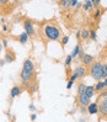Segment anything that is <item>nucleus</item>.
<instances>
[{
	"label": "nucleus",
	"instance_id": "nucleus-1",
	"mask_svg": "<svg viewBox=\"0 0 107 122\" xmlns=\"http://www.w3.org/2000/svg\"><path fill=\"white\" fill-rule=\"evenodd\" d=\"M43 32L46 38H48L49 41H59L60 40V30L54 25H46L43 27Z\"/></svg>",
	"mask_w": 107,
	"mask_h": 122
},
{
	"label": "nucleus",
	"instance_id": "nucleus-2",
	"mask_svg": "<svg viewBox=\"0 0 107 122\" xmlns=\"http://www.w3.org/2000/svg\"><path fill=\"white\" fill-rule=\"evenodd\" d=\"M101 66L102 64L100 62H92L90 64V75L92 76V79H95L96 81L101 80L102 79V73H101Z\"/></svg>",
	"mask_w": 107,
	"mask_h": 122
},
{
	"label": "nucleus",
	"instance_id": "nucleus-3",
	"mask_svg": "<svg viewBox=\"0 0 107 122\" xmlns=\"http://www.w3.org/2000/svg\"><path fill=\"white\" fill-rule=\"evenodd\" d=\"M21 80L22 81H28V83H31L33 80V78H34V73H33V70H27V69H24L21 70Z\"/></svg>",
	"mask_w": 107,
	"mask_h": 122
},
{
	"label": "nucleus",
	"instance_id": "nucleus-4",
	"mask_svg": "<svg viewBox=\"0 0 107 122\" xmlns=\"http://www.w3.org/2000/svg\"><path fill=\"white\" fill-rule=\"evenodd\" d=\"M24 28H25V32L28 35V37H32L34 35V28H33V25L30 20H25L24 21Z\"/></svg>",
	"mask_w": 107,
	"mask_h": 122
},
{
	"label": "nucleus",
	"instance_id": "nucleus-5",
	"mask_svg": "<svg viewBox=\"0 0 107 122\" xmlns=\"http://www.w3.org/2000/svg\"><path fill=\"white\" fill-rule=\"evenodd\" d=\"M75 73H76L78 78H79V79H81V78H84L85 75H86L88 70H86V68H85V66L83 64V66H79L78 68H75Z\"/></svg>",
	"mask_w": 107,
	"mask_h": 122
},
{
	"label": "nucleus",
	"instance_id": "nucleus-6",
	"mask_svg": "<svg viewBox=\"0 0 107 122\" xmlns=\"http://www.w3.org/2000/svg\"><path fill=\"white\" fill-rule=\"evenodd\" d=\"M90 99L91 97H89L86 94H80L79 95V104L81 105V106H88L89 104H90Z\"/></svg>",
	"mask_w": 107,
	"mask_h": 122
},
{
	"label": "nucleus",
	"instance_id": "nucleus-7",
	"mask_svg": "<svg viewBox=\"0 0 107 122\" xmlns=\"http://www.w3.org/2000/svg\"><path fill=\"white\" fill-rule=\"evenodd\" d=\"M81 62H83V64H84L85 67H89L90 64L94 62V57L90 56V54H84L83 58H81Z\"/></svg>",
	"mask_w": 107,
	"mask_h": 122
},
{
	"label": "nucleus",
	"instance_id": "nucleus-8",
	"mask_svg": "<svg viewBox=\"0 0 107 122\" xmlns=\"http://www.w3.org/2000/svg\"><path fill=\"white\" fill-rule=\"evenodd\" d=\"M86 110H88V112L90 115H96L98 112V106H97L96 102H92V104H89L88 105V109Z\"/></svg>",
	"mask_w": 107,
	"mask_h": 122
},
{
	"label": "nucleus",
	"instance_id": "nucleus-9",
	"mask_svg": "<svg viewBox=\"0 0 107 122\" xmlns=\"http://www.w3.org/2000/svg\"><path fill=\"white\" fill-rule=\"evenodd\" d=\"M22 68L24 69H27V70H34V63L33 61L31 59H26L22 64Z\"/></svg>",
	"mask_w": 107,
	"mask_h": 122
},
{
	"label": "nucleus",
	"instance_id": "nucleus-10",
	"mask_svg": "<svg viewBox=\"0 0 107 122\" xmlns=\"http://www.w3.org/2000/svg\"><path fill=\"white\" fill-rule=\"evenodd\" d=\"M21 92H22V89H21L20 86H14V88H11V91H10V96L12 97V99H15V97H17Z\"/></svg>",
	"mask_w": 107,
	"mask_h": 122
},
{
	"label": "nucleus",
	"instance_id": "nucleus-11",
	"mask_svg": "<svg viewBox=\"0 0 107 122\" xmlns=\"http://www.w3.org/2000/svg\"><path fill=\"white\" fill-rule=\"evenodd\" d=\"M91 9H94V4H92V1L91 0H85V3L83 5V10L88 11V10H91Z\"/></svg>",
	"mask_w": 107,
	"mask_h": 122
},
{
	"label": "nucleus",
	"instance_id": "nucleus-12",
	"mask_svg": "<svg viewBox=\"0 0 107 122\" xmlns=\"http://www.w3.org/2000/svg\"><path fill=\"white\" fill-rule=\"evenodd\" d=\"M98 112L102 115V116H107V105H103V104H100L98 105Z\"/></svg>",
	"mask_w": 107,
	"mask_h": 122
},
{
	"label": "nucleus",
	"instance_id": "nucleus-13",
	"mask_svg": "<svg viewBox=\"0 0 107 122\" xmlns=\"http://www.w3.org/2000/svg\"><path fill=\"white\" fill-rule=\"evenodd\" d=\"M94 88H95V91H98V92H100V91H102L103 89H106L103 81H101V80H98V81H97V84L95 85Z\"/></svg>",
	"mask_w": 107,
	"mask_h": 122
},
{
	"label": "nucleus",
	"instance_id": "nucleus-14",
	"mask_svg": "<svg viewBox=\"0 0 107 122\" xmlns=\"http://www.w3.org/2000/svg\"><path fill=\"white\" fill-rule=\"evenodd\" d=\"M85 94H86L89 97H92L94 96V94H95V88L94 86H86V90H85Z\"/></svg>",
	"mask_w": 107,
	"mask_h": 122
},
{
	"label": "nucleus",
	"instance_id": "nucleus-15",
	"mask_svg": "<svg viewBox=\"0 0 107 122\" xmlns=\"http://www.w3.org/2000/svg\"><path fill=\"white\" fill-rule=\"evenodd\" d=\"M27 41H28V35L26 32H22L20 35V43L25 45V43H27Z\"/></svg>",
	"mask_w": 107,
	"mask_h": 122
},
{
	"label": "nucleus",
	"instance_id": "nucleus-16",
	"mask_svg": "<svg viewBox=\"0 0 107 122\" xmlns=\"http://www.w3.org/2000/svg\"><path fill=\"white\" fill-rule=\"evenodd\" d=\"M4 58H5V62L6 63H12L14 61H15V56H14L12 53H6L5 54V57H4Z\"/></svg>",
	"mask_w": 107,
	"mask_h": 122
},
{
	"label": "nucleus",
	"instance_id": "nucleus-17",
	"mask_svg": "<svg viewBox=\"0 0 107 122\" xmlns=\"http://www.w3.org/2000/svg\"><path fill=\"white\" fill-rule=\"evenodd\" d=\"M59 6L60 8H64V9H69L70 8V0H60L59 1Z\"/></svg>",
	"mask_w": 107,
	"mask_h": 122
},
{
	"label": "nucleus",
	"instance_id": "nucleus-18",
	"mask_svg": "<svg viewBox=\"0 0 107 122\" xmlns=\"http://www.w3.org/2000/svg\"><path fill=\"white\" fill-rule=\"evenodd\" d=\"M38 90V85H37V83H32L30 86H28V92L30 94H34L36 91Z\"/></svg>",
	"mask_w": 107,
	"mask_h": 122
},
{
	"label": "nucleus",
	"instance_id": "nucleus-19",
	"mask_svg": "<svg viewBox=\"0 0 107 122\" xmlns=\"http://www.w3.org/2000/svg\"><path fill=\"white\" fill-rule=\"evenodd\" d=\"M85 90H86V85H85L84 83H80L79 85H78V95L84 94Z\"/></svg>",
	"mask_w": 107,
	"mask_h": 122
},
{
	"label": "nucleus",
	"instance_id": "nucleus-20",
	"mask_svg": "<svg viewBox=\"0 0 107 122\" xmlns=\"http://www.w3.org/2000/svg\"><path fill=\"white\" fill-rule=\"evenodd\" d=\"M80 38L81 40H88L89 38V30L88 28H83V31L80 32Z\"/></svg>",
	"mask_w": 107,
	"mask_h": 122
},
{
	"label": "nucleus",
	"instance_id": "nucleus-21",
	"mask_svg": "<svg viewBox=\"0 0 107 122\" xmlns=\"http://www.w3.org/2000/svg\"><path fill=\"white\" fill-rule=\"evenodd\" d=\"M89 38H91L92 41H96L97 40V35H96V31L95 30H90L89 31Z\"/></svg>",
	"mask_w": 107,
	"mask_h": 122
},
{
	"label": "nucleus",
	"instance_id": "nucleus-22",
	"mask_svg": "<svg viewBox=\"0 0 107 122\" xmlns=\"http://www.w3.org/2000/svg\"><path fill=\"white\" fill-rule=\"evenodd\" d=\"M101 73H102V78L107 76V63H105V64L101 66Z\"/></svg>",
	"mask_w": 107,
	"mask_h": 122
},
{
	"label": "nucleus",
	"instance_id": "nucleus-23",
	"mask_svg": "<svg viewBox=\"0 0 107 122\" xmlns=\"http://www.w3.org/2000/svg\"><path fill=\"white\" fill-rule=\"evenodd\" d=\"M71 62H73V56H71V54L67 56V58H65V62H64V64H65V67H69L70 64H71Z\"/></svg>",
	"mask_w": 107,
	"mask_h": 122
},
{
	"label": "nucleus",
	"instance_id": "nucleus-24",
	"mask_svg": "<svg viewBox=\"0 0 107 122\" xmlns=\"http://www.w3.org/2000/svg\"><path fill=\"white\" fill-rule=\"evenodd\" d=\"M80 48H81V47H80V45H76V46H75V48H74L73 53H71V56H73V58L78 56V52H79V49H80Z\"/></svg>",
	"mask_w": 107,
	"mask_h": 122
},
{
	"label": "nucleus",
	"instance_id": "nucleus-25",
	"mask_svg": "<svg viewBox=\"0 0 107 122\" xmlns=\"http://www.w3.org/2000/svg\"><path fill=\"white\" fill-rule=\"evenodd\" d=\"M101 10H100V9H96V11H95V14H94V19L95 20H98L100 17H101Z\"/></svg>",
	"mask_w": 107,
	"mask_h": 122
},
{
	"label": "nucleus",
	"instance_id": "nucleus-26",
	"mask_svg": "<svg viewBox=\"0 0 107 122\" xmlns=\"http://www.w3.org/2000/svg\"><path fill=\"white\" fill-rule=\"evenodd\" d=\"M60 41H62V45L65 46V45H68V42H69V37L68 36H64V37L60 38Z\"/></svg>",
	"mask_w": 107,
	"mask_h": 122
},
{
	"label": "nucleus",
	"instance_id": "nucleus-27",
	"mask_svg": "<svg viewBox=\"0 0 107 122\" xmlns=\"http://www.w3.org/2000/svg\"><path fill=\"white\" fill-rule=\"evenodd\" d=\"M92 4H94V8H97V6L100 5V3H101V0H91Z\"/></svg>",
	"mask_w": 107,
	"mask_h": 122
},
{
	"label": "nucleus",
	"instance_id": "nucleus-28",
	"mask_svg": "<svg viewBox=\"0 0 107 122\" xmlns=\"http://www.w3.org/2000/svg\"><path fill=\"white\" fill-rule=\"evenodd\" d=\"M73 84H74V81L70 79V80L68 81V84H67V89H68V90H69V89H71V86H73Z\"/></svg>",
	"mask_w": 107,
	"mask_h": 122
},
{
	"label": "nucleus",
	"instance_id": "nucleus-29",
	"mask_svg": "<svg viewBox=\"0 0 107 122\" xmlns=\"http://www.w3.org/2000/svg\"><path fill=\"white\" fill-rule=\"evenodd\" d=\"M84 54H85V53L83 52V49L80 48V49H79V52H78V56H76V57H79V59H81V58H83V56H84Z\"/></svg>",
	"mask_w": 107,
	"mask_h": 122
},
{
	"label": "nucleus",
	"instance_id": "nucleus-30",
	"mask_svg": "<svg viewBox=\"0 0 107 122\" xmlns=\"http://www.w3.org/2000/svg\"><path fill=\"white\" fill-rule=\"evenodd\" d=\"M100 92H101V95H100L98 97H105V96H107V90H102V91H100Z\"/></svg>",
	"mask_w": 107,
	"mask_h": 122
},
{
	"label": "nucleus",
	"instance_id": "nucleus-31",
	"mask_svg": "<svg viewBox=\"0 0 107 122\" xmlns=\"http://www.w3.org/2000/svg\"><path fill=\"white\" fill-rule=\"evenodd\" d=\"M70 79H71V80H73V81H75L76 79H78V75H76V73H75V71H74V74L70 76Z\"/></svg>",
	"mask_w": 107,
	"mask_h": 122
},
{
	"label": "nucleus",
	"instance_id": "nucleus-32",
	"mask_svg": "<svg viewBox=\"0 0 107 122\" xmlns=\"http://www.w3.org/2000/svg\"><path fill=\"white\" fill-rule=\"evenodd\" d=\"M70 5L71 6H76L78 5V0H70Z\"/></svg>",
	"mask_w": 107,
	"mask_h": 122
},
{
	"label": "nucleus",
	"instance_id": "nucleus-33",
	"mask_svg": "<svg viewBox=\"0 0 107 122\" xmlns=\"http://www.w3.org/2000/svg\"><path fill=\"white\" fill-rule=\"evenodd\" d=\"M9 3V0H0V5H6Z\"/></svg>",
	"mask_w": 107,
	"mask_h": 122
},
{
	"label": "nucleus",
	"instance_id": "nucleus-34",
	"mask_svg": "<svg viewBox=\"0 0 107 122\" xmlns=\"http://www.w3.org/2000/svg\"><path fill=\"white\" fill-rule=\"evenodd\" d=\"M101 104H103V105H107V96L102 97V102H101Z\"/></svg>",
	"mask_w": 107,
	"mask_h": 122
},
{
	"label": "nucleus",
	"instance_id": "nucleus-35",
	"mask_svg": "<svg viewBox=\"0 0 107 122\" xmlns=\"http://www.w3.org/2000/svg\"><path fill=\"white\" fill-rule=\"evenodd\" d=\"M36 118H37V115L32 113V115H31V120H32V121H36Z\"/></svg>",
	"mask_w": 107,
	"mask_h": 122
},
{
	"label": "nucleus",
	"instance_id": "nucleus-36",
	"mask_svg": "<svg viewBox=\"0 0 107 122\" xmlns=\"http://www.w3.org/2000/svg\"><path fill=\"white\" fill-rule=\"evenodd\" d=\"M3 31H4V32H6V31H9V27L6 26V25H4V26H3Z\"/></svg>",
	"mask_w": 107,
	"mask_h": 122
},
{
	"label": "nucleus",
	"instance_id": "nucleus-37",
	"mask_svg": "<svg viewBox=\"0 0 107 122\" xmlns=\"http://www.w3.org/2000/svg\"><path fill=\"white\" fill-rule=\"evenodd\" d=\"M8 45H9V43H8V41H6V40H4V41H3V46L6 48V47H8Z\"/></svg>",
	"mask_w": 107,
	"mask_h": 122
},
{
	"label": "nucleus",
	"instance_id": "nucleus-38",
	"mask_svg": "<svg viewBox=\"0 0 107 122\" xmlns=\"http://www.w3.org/2000/svg\"><path fill=\"white\" fill-rule=\"evenodd\" d=\"M34 109H36L34 105H32V104H31V105H30V110H31V111H34Z\"/></svg>",
	"mask_w": 107,
	"mask_h": 122
},
{
	"label": "nucleus",
	"instance_id": "nucleus-39",
	"mask_svg": "<svg viewBox=\"0 0 107 122\" xmlns=\"http://www.w3.org/2000/svg\"><path fill=\"white\" fill-rule=\"evenodd\" d=\"M103 84H105V86L107 88V76L105 78V80H103Z\"/></svg>",
	"mask_w": 107,
	"mask_h": 122
},
{
	"label": "nucleus",
	"instance_id": "nucleus-40",
	"mask_svg": "<svg viewBox=\"0 0 107 122\" xmlns=\"http://www.w3.org/2000/svg\"><path fill=\"white\" fill-rule=\"evenodd\" d=\"M5 63H6V62H5V59H4V61H1V62H0V66H4Z\"/></svg>",
	"mask_w": 107,
	"mask_h": 122
},
{
	"label": "nucleus",
	"instance_id": "nucleus-41",
	"mask_svg": "<svg viewBox=\"0 0 107 122\" xmlns=\"http://www.w3.org/2000/svg\"><path fill=\"white\" fill-rule=\"evenodd\" d=\"M3 48H4V46H3V45H0V52L3 51Z\"/></svg>",
	"mask_w": 107,
	"mask_h": 122
}]
</instances>
